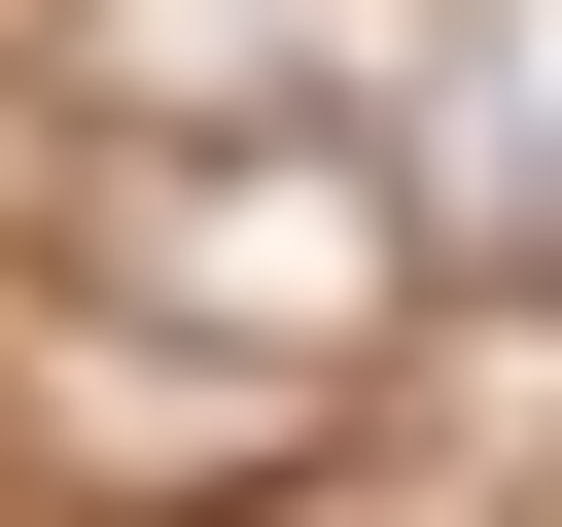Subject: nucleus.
Segmentation results:
<instances>
[{
    "instance_id": "nucleus-3",
    "label": "nucleus",
    "mask_w": 562,
    "mask_h": 527,
    "mask_svg": "<svg viewBox=\"0 0 562 527\" xmlns=\"http://www.w3.org/2000/svg\"><path fill=\"white\" fill-rule=\"evenodd\" d=\"M70 141H246V105H386V0H35Z\"/></svg>"
},
{
    "instance_id": "nucleus-1",
    "label": "nucleus",
    "mask_w": 562,
    "mask_h": 527,
    "mask_svg": "<svg viewBox=\"0 0 562 527\" xmlns=\"http://www.w3.org/2000/svg\"><path fill=\"white\" fill-rule=\"evenodd\" d=\"M35 281L105 316V351H211V386H351V351H422V176L351 141V105H246V141H35Z\"/></svg>"
},
{
    "instance_id": "nucleus-2",
    "label": "nucleus",
    "mask_w": 562,
    "mask_h": 527,
    "mask_svg": "<svg viewBox=\"0 0 562 527\" xmlns=\"http://www.w3.org/2000/svg\"><path fill=\"white\" fill-rule=\"evenodd\" d=\"M351 141L422 176L457 281H562V0H386V105Z\"/></svg>"
}]
</instances>
